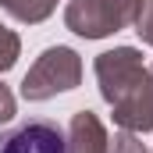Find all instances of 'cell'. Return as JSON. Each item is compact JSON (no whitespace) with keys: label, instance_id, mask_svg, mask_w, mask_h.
Returning <instances> with one entry per match:
<instances>
[{"label":"cell","instance_id":"6da1fadb","mask_svg":"<svg viewBox=\"0 0 153 153\" xmlns=\"http://www.w3.org/2000/svg\"><path fill=\"white\" fill-rule=\"evenodd\" d=\"M0 153H68V143L53 121H25L0 135Z\"/></svg>","mask_w":153,"mask_h":153}]
</instances>
